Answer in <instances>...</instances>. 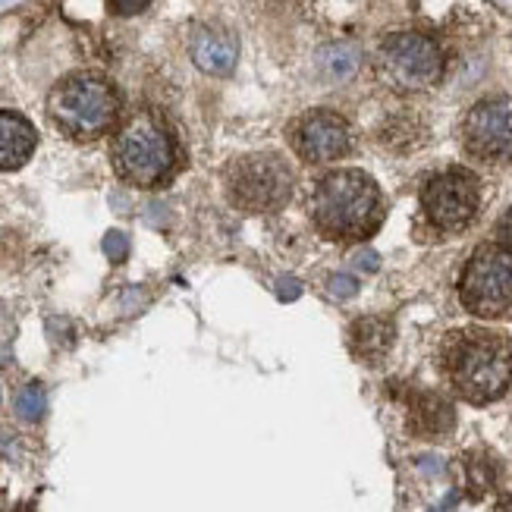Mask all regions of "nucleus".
Segmentation results:
<instances>
[{"instance_id": "f257e3e1", "label": "nucleus", "mask_w": 512, "mask_h": 512, "mask_svg": "<svg viewBox=\"0 0 512 512\" xmlns=\"http://www.w3.org/2000/svg\"><path fill=\"white\" fill-rule=\"evenodd\" d=\"M443 365L469 403H491L512 384V340L494 330H456L443 343Z\"/></svg>"}, {"instance_id": "f8f14e48", "label": "nucleus", "mask_w": 512, "mask_h": 512, "mask_svg": "<svg viewBox=\"0 0 512 512\" xmlns=\"http://www.w3.org/2000/svg\"><path fill=\"white\" fill-rule=\"evenodd\" d=\"M35 145V126L16 110H0V170H19L32 158Z\"/></svg>"}, {"instance_id": "39448f33", "label": "nucleus", "mask_w": 512, "mask_h": 512, "mask_svg": "<svg viewBox=\"0 0 512 512\" xmlns=\"http://www.w3.org/2000/svg\"><path fill=\"white\" fill-rule=\"evenodd\" d=\"M224 186H227L230 202L239 211L267 214V211H277L289 202L296 176L280 154L258 151V154H242V158H236L227 167Z\"/></svg>"}, {"instance_id": "7ed1b4c3", "label": "nucleus", "mask_w": 512, "mask_h": 512, "mask_svg": "<svg viewBox=\"0 0 512 512\" xmlns=\"http://www.w3.org/2000/svg\"><path fill=\"white\" fill-rule=\"evenodd\" d=\"M51 120L73 139H98L117 123L120 101L104 79L76 73L63 79L48 98Z\"/></svg>"}, {"instance_id": "2eb2a0df", "label": "nucleus", "mask_w": 512, "mask_h": 512, "mask_svg": "<svg viewBox=\"0 0 512 512\" xmlns=\"http://www.w3.org/2000/svg\"><path fill=\"white\" fill-rule=\"evenodd\" d=\"M362 66V51L352 41H333L327 48L318 51V73L330 82H346L359 73Z\"/></svg>"}, {"instance_id": "ddd939ff", "label": "nucleus", "mask_w": 512, "mask_h": 512, "mask_svg": "<svg viewBox=\"0 0 512 512\" xmlns=\"http://www.w3.org/2000/svg\"><path fill=\"white\" fill-rule=\"evenodd\" d=\"M396 330L387 318H359L349 330V349L359 355L362 362L384 359L387 349L393 346Z\"/></svg>"}, {"instance_id": "0eeeda50", "label": "nucleus", "mask_w": 512, "mask_h": 512, "mask_svg": "<svg viewBox=\"0 0 512 512\" xmlns=\"http://www.w3.org/2000/svg\"><path fill=\"white\" fill-rule=\"evenodd\" d=\"M459 296L475 318H512V252L484 246L465 267Z\"/></svg>"}, {"instance_id": "aec40b11", "label": "nucleus", "mask_w": 512, "mask_h": 512, "mask_svg": "<svg viewBox=\"0 0 512 512\" xmlns=\"http://www.w3.org/2000/svg\"><path fill=\"white\" fill-rule=\"evenodd\" d=\"M114 4H117V10H120V13H126V16H129V13H139V10L148 4V0H114Z\"/></svg>"}, {"instance_id": "6e6552de", "label": "nucleus", "mask_w": 512, "mask_h": 512, "mask_svg": "<svg viewBox=\"0 0 512 512\" xmlns=\"http://www.w3.org/2000/svg\"><path fill=\"white\" fill-rule=\"evenodd\" d=\"M481 205V186L478 176L453 167L437 173L434 180L421 192V208H425V217L443 233H459L475 220Z\"/></svg>"}, {"instance_id": "423d86ee", "label": "nucleus", "mask_w": 512, "mask_h": 512, "mask_svg": "<svg viewBox=\"0 0 512 512\" xmlns=\"http://www.w3.org/2000/svg\"><path fill=\"white\" fill-rule=\"evenodd\" d=\"M377 76L393 92H428L443 76V51L431 35L399 32L390 35L377 51Z\"/></svg>"}, {"instance_id": "9b49d317", "label": "nucleus", "mask_w": 512, "mask_h": 512, "mask_svg": "<svg viewBox=\"0 0 512 512\" xmlns=\"http://www.w3.org/2000/svg\"><path fill=\"white\" fill-rule=\"evenodd\" d=\"M192 60L208 76H230L239 60V44L230 32L205 26L192 35Z\"/></svg>"}, {"instance_id": "f03ea898", "label": "nucleus", "mask_w": 512, "mask_h": 512, "mask_svg": "<svg viewBox=\"0 0 512 512\" xmlns=\"http://www.w3.org/2000/svg\"><path fill=\"white\" fill-rule=\"evenodd\" d=\"M381 214V189L362 170H333L311 195V217L330 239H365L381 224Z\"/></svg>"}, {"instance_id": "6ab92c4d", "label": "nucleus", "mask_w": 512, "mask_h": 512, "mask_svg": "<svg viewBox=\"0 0 512 512\" xmlns=\"http://www.w3.org/2000/svg\"><path fill=\"white\" fill-rule=\"evenodd\" d=\"M497 239H500V246H503L506 252H512V208H509V211H506V217L500 220Z\"/></svg>"}, {"instance_id": "4468645a", "label": "nucleus", "mask_w": 512, "mask_h": 512, "mask_svg": "<svg viewBox=\"0 0 512 512\" xmlns=\"http://www.w3.org/2000/svg\"><path fill=\"white\" fill-rule=\"evenodd\" d=\"M453 421H456L453 406L443 396H437V393H418L415 396V403H412V425H415L418 434H431V437L447 434L453 428Z\"/></svg>"}, {"instance_id": "f3484780", "label": "nucleus", "mask_w": 512, "mask_h": 512, "mask_svg": "<svg viewBox=\"0 0 512 512\" xmlns=\"http://www.w3.org/2000/svg\"><path fill=\"white\" fill-rule=\"evenodd\" d=\"M104 252H107V258L114 261V264L126 261V255H129V239H126V233L110 230V233L104 236Z\"/></svg>"}, {"instance_id": "9d476101", "label": "nucleus", "mask_w": 512, "mask_h": 512, "mask_svg": "<svg viewBox=\"0 0 512 512\" xmlns=\"http://www.w3.org/2000/svg\"><path fill=\"white\" fill-rule=\"evenodd\" d=\"M289 142L296 154L308 164H330L340 161L352 148L349 123L333 114V110H308L293 126H289Z\"/></svg>"}, {"instance_id": "20e7f679", "label": "nucleus", "mask_w": 512, "mask_h": 512, "mask_svg": "<svg viewBox=\"0 0 512 512\" xmlns=\"http://www.w3.org/2000/svg\"><path fill=\"white\" fill-rule=\"evenodd\" d=\"M110 158H114V170L120 173V180H126L129 186L151 189L161 186L170 176L176 151L167 129L154 117L139 114L117 132Z\"/></svg>"}, {"instance_id": "a211bd4d", "label": "nucleus", "mask_w": 512, "mask_h": 512, "mask_svg": "<svg viewBox=\"0 0 512 512\" xmlns=\"http://www.w3.org/2000/svg\"><path fill=\"white\" fill-rule=\"evenodd\" d=\"M327 289L333 293V299H352L355 293H359V280H355L352 274H333Z\"/></svg>"}, {"instance_id": "412c9836", "label": "nucleus", "mask_w": 512, "mask_h": 512, "mask_svg": "<svg viewBox=\"0 0 512 512\" xmlns=\"http://www.w3.org/2000/svg\"><path fill=\"white\" fill-rule=\"evenodd\" d=\"M355 261L362 264V271H377V264H381V258H377V252H362Z\"/></svg>"}, {"instance_id": "5701e85b", "label": "nucleus", "mask_w": 512, "mask_h": 512, "mask_svg": "<svg viewBox=\"0 0 512 512\" xmlns=\"http://www.w3.org/2000/svg\"><path fill=\"white\" fill-rule=\"evenodd\" d=\"M503 512H512V500H509V503L503 506Z\"/></svg>"}, {"instance_id": "4be33fe9", "label": "nucleus", "mask_w": 512, "mask_h": 512, "mask_svg": "<svg viewBox=\"0 0 512 512\" xmlns=\"http://www.w3.org/2000/svg\"><path fill=\"white\" fill-rule=\"evenodd\" d=\"M299 296V283L293 280V283H289V280H283L280 283V299H296Z\"/></svg>"}, {"instance_id": "dca6fc26", "label": "nucleus", "mask_w": 512, "mask_h": 512, "mask_svg": "<svg viewBox=\"0 0 512 512\" xmlns=\"http://www.w3.org/2000/svg\"><path fill=\"white\" fill-rule=\"evenodd\" d=\"M44 409H48V396H44L41 384H29L26 390H19V396H16V415L22 421H41Z\"/></svg>"}, {"instance_id": "1a4fd4ad", "label": "nucleus", "mask_w": 512, "mask_h": 512, "mask_svg": "<svg viewBox=\"0 0 512 512\" xmlns=\"http://www.w3.org/2000/svg\"><path fill=\"white\" fill-rule=\"evenodd\" d=\"M462 142L472 158L509 161L512 158V98H484L462 123Z\"/></svg>"}]
</instances>
